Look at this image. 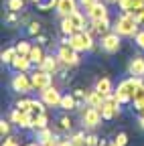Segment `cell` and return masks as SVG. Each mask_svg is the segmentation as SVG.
<instances>
[{"instance_id":"obj_48","label":"cell","mask_w":144,"mask_h":146,"mask_svg":"<svg viewBox=\"0 0 144 146\" xmlns=\"http://www.w3.org/2000/svg\"><path fill=\"white\" fill-rule=\"evenodd\" d=\"M138 124H140V128L144 130V114H140V118H138Z\"/></svg>"},{"instance_id":"obj_34","label":"cell","mask_w":144,"mask_h":146,"mask_svg":"<svg viewBox=\"0 0 144 146\" xmlns=\"http://www.w3.org/2000/svg\"><path fill=\"white\" fill-rule=\"evenodd\" d=\"M21 12H12V10H8V14H6V18H4V23L6 25H21V16H19Z\"/></svg>"},{"instance_id":"obj_42","label":"cell","mask_w":144,"mask_h":146,"mask_svg":"<svg viewBox=\"0 0 144 146\" xmlns=\"http://www.w3.org/2000/svg\"><path fill=\"white\" fill-rule=\"evenodd\" d=\"M59 142H61V140H59L57 136H53V138H47V140H43V142H39V144H41V146H59Z\"/></svg>"},{"instance_id":"obj_20","label":"cell","mask_w":144,"mask_h":146,"mask_svg":"<svg viewBox=\"0 0 144 146\" xmlns=\"http://www.w3.org/2000/svg\"><path fill=\"white\" fill-rule=\"evenodd\" d=\"M67 18L71 21V25H73V29H75V31H87V25H85V16H83L79 10L71 12Z\"/></svg>"},{"instance_id":"obj_8","label":"cell","mask_w":144,"mask_h":146,"mask_svg":"<svg viewBox=\"0 0 144 146\" xmlns=\"http://www.w3.org/2000/svg\"><path fill=\"white\" fill-rule=\"evenodd\" d=\"M100 47H102V51L114 55V53H118V51H120V47H122V36H120L118 33H108V35H104V36H102Z\"/></svg>"},{"instance_id":"obj_29","label":"cell","mask_w":144,"mask_h":146,"mask_svg":"<svg viewBox=\"0 0 144 146\" xmlns=\"http://www.w3.org/2000/svg\"><path fill=\"white\" fill-rule=\"evenodd\" d=\"M57 2H59V0H41V2L37 4V10L49 12V10H53V8H57Z\"/></svg>"},{"instance_id":"obj_24","label":"cell","mask_w":144,"mask_h":146,"mask_svg":"<svg viewBox=\"0 0 144 146\" xmlns=\"http://www.w3.org/2000/svg\"><path fill=\"white\" fill-rule=\"evenodd\" d=\"M49 128V116L47 114H41V116H35L33 118V130L39 132V130H45Z\"/></svg>"},{"instance_id":"obj_31","label":"cell","mask_w":144,"mask_h":146,"mask_svg":"<svg viewBox=\"0 0 144 146\" xmlns=\"http://www.w3.org/2000/svg\"><path fill=\"white\" fill-rule=\"evenodd\" d=\"M85 136H87V134L79 130V132H73V134H71V136H69V140L73 142L75 146H85Z\"/></svg>"},{"instance_id":"obj_35","label":"cell","mask_w":144,"mask_h":146,"mask_svg":"<svg viewBox=\"0 0 144 146\" xmlns=\"http://www.w3.org/2000/svg\"><path fill=\"white\" fill-rule=\"evenodd\" d=\"M8 10H12V12H21L23 8H25V0H8Z\"/></svg>"},{"instance_id":"obj_38","label":"cell","mask_w":144,"mask_h":146,"mask_svg":"<svg viewBox=\"0 0 144 146\" xmlns=\"http://www.w3.org/2000/svg\"><path fill=\"white\" fill-rule=\"evenodd\" d=\"M53 136H55V134H53V130H49V128L37 132V140H39V142H43V140H47V138H53Z\"/></svg>"},{"instance_id":"obj_16","label":"cell","mask_w":144,"mask_h":146,"mask_svg":"<svg viewBox=\"0 0 144 146\" xmlns=\"http://www.w3.org/2000/svg\"><path fill=\"white\" fill-rule=\"evenodd\" d=\"M57 14L63 18V16H69L71 12L77 10V0H59L57 2Z\"/></svg>"},{"instance_id":"obj_41","label":"cell","mask_w":144,"mask_h":146,"mask_svg":"<svg viewBox=\"0 0 144 146\" xmlns=\"http://www.w3.org/2000/svg\"><path fill=\"white\" fill-rule=\"evenodd\" d=\"M73 96H75V100H77L79 104H81V102L85 104V98H87V94H85L83 89H79V87H77V89H73Z\"/></svg>"},{"instance_id":"obj_21","label":"cell","mask_w":144,"mask_h":146,"mask_svg":"<svg viewBox=\"0 0 144 146\" xmlns=\"http://www.w3.org/2000/svg\"><path fill=\"white\" fill-rule=\"evenodd\" d=\"M94 89H98V91H100V94H104L106 98L114 94V87H112V81H110V77H100Z\"/></svg>"},{"instance_id":"obj_18","label":"cell","mask_w":144,"mask_h":146,"mask_svg":"<svg viewBox=\"0 0 144 146\" xmlns=\"http://www.w3.org/2000/svg\"><path fill=\"white\" fill-rule=\"evenodd\" d=\"M104 102H106V96L104 94H100L98 89H92V91H87V98H85V104L87 106H92V108H102L104 106Z\"/></svg>"},{"instance_id":"obj_7","label":"cell","mask_w":144,"mask_h":146,"mask_svg":"<svg viewBox=\"0 0 144 146\" xmlns=\"http://www.w3.org/2000/svg\"><path fill=\"white\" fill-rule=\"evenodd\" d=\"M31 79H33V89H37V91H43L49 85H53V75L47 73L45 69H41V67H37L31 73Z\"/></svg>"},{"instance_id":"obj_30","label":"cell","mask_w":144,"mask_h":146,"mask_svg":"<svg viewBox=\"0 0 144 146\" xmlns=\"http://www.w3.org/2000/svg\"><path fill=\"white\" fill-rule=\"evenodd\" d=\"M41 29H43V27H41L39 21H31V23L27 25V33H29L31 36H39V35H41Z\"/></svg>"},{"instance_id":"obj_19","label":"cell","mask_w":144,"mask_h":146,"mask_svg":"<svg viewBox=\"0 0 144 146\" xmlns=\"http://www.w3.org/2000/svg\"><path fill=\"white\" fill-rule=\"evenodd\" d=\"M29 59L33 61V65H41L43 63V59H45V49H43V45H33V49H31V53H29Z\"/></svg>"},{"instance_id":"obj_13","label":"cell","mask_w":144,"mask_h":146,"mask_svg":"<svg viewBox=\"0 0 144 146\" xmlns=\"http://www.w3.org/2000/svg\"><path fill=\"white\" fill-rule=\"evenodd\" d=\"M128 73H130L132 77L144 79V57H142V55H136V57L130 59V63H128Z\"/></svg>"},{"instance_id":"obj_3","label":"cell","mask_w":144,"mask_h":146,"mask_svg":"<svg viewBox=\"0 0 144 146\" xmlns=\"http://www.w3.org/2000/svg\"><path fill=\"white\" fill-rule=\"evenodd\" d=\"M69 45L73 47L75 51L79 53H85V51H94L96 49V43H94V35L89 31H77L69 36Z\"/></svg>"},{"instance_id":"obj_2","label":"cell","mask_w":144,"mask_h":146,"mask_svg":"<svg viewBox=\"0 0 144 146\" xmlns=\"http://www.w3.org/2000/svg\"><path fill=\"white\" fill-rule=\"evenodd\" d=\"M144 81L140 79V77H128V79H124V81H120L118 83V89H114V94H116V98L122 102V104H128V102H132L134 100V94L138 91V87L142 85Z\"/></svg>"},{"instance_id":"obj_52","label":"cell","mask_w":144,"mask_h":146,"mask_svg":"<svg viewBox=\"0 0 144 146\" xmlns=\"http://www.w3.org/2000/svg\"><path fill=\"white\" fill-rule=\"evenodd\" d=\"M140 114H144V108H142V112H140Z\"/></svg>"},{"instance_id":"obj_32","label":"cell","mask_w":144,"mask_h":146,"mask_svg":"<svg viewBox=\"0 0 144 146\" xmlns=\"http://www.w3.org/2000/svg\"><path fill=\"white\" fill-rule=\"evenodd\" d=\"M14 47H16V51H19V55H27V57H29V53H31V49H33V45H31L29 41H19Z\"/></svg>"},{"instance_id":"obj_17","label":"cell","mask_w":144,"mask_h":146,"mask_svg":"<svg viewBox=\"0 0 144 146\" xmlns=\"http://www.w3.org/2000/svg\"><path fill=\"white\" fill-rule=\"evenodd\" d=\"M10 67H12L16 73H23V71H29V69L33 67V61L27 57V55H16L14 61L10 63Z\"/></svg>"},{"instance_id":"obj_15","label":"cell","mask_w":144,"mask_h":146,"mask_svg":"<svg viewBox=\"0 0 144 146\" xmlns=\"http://www.w3.org/2000/svg\"><path fill=\"white\" fill-rule=\"evenodd\" d=\"M59 65H61V61H59V57L55 55H45V59H43V63L39 65L41 69H45L47 73H51V75H55V73H59Z\"/></svg>"},{"instance_id":"obj_10","label":"cell","mask_w":144,"mask_h":146,"mask_svg":"<svg viewBox=\"0 0 144 146\" xmlns=\"http://www.w3.org/2000/svg\"><path fill=\"white\" fill-rule=\"evenodd\" d=\"M10 122L16 124L19 128H23V130H33V116L29 112H21V110H12L10 112Z\"/></svg>"},{"instance_id":"obj_14","label":"cell","mask_w":144,"mask_h":146,"mask_svg":"<svg viewBox=\"0 0 144 146\" xmlns=\"http://www.w3.org/2000/svg\"><path fill=\"white\" fill-rule=\"evenodd\" d=\"M110 29H112L110 18H102V21H92V25H89L87 31L92 33V35H100V36H104V35L110 33Z\"/></svg>"},{"instance_id":"obj_6","label":"cell","mask_w":144,"mask_h":146,"mask_svg":"<svg viewBox=\"0 0 144 146\" xmlns=\"http://www.w3.org/2000/svg\"><path fill=\"white\" fill-rule=\"evenodd\" d=\"M120 106H122V102L116 98V94L108 96V98H106V102H104V106L100 108L102 118H104V120H114V118H116V114H120Z\"/></svg>"},{"instance_id":"obj_39","label":"cell","mask_w":144,"mask_h":146,"mask_svg":"<svg viewBox=\"0 0 144 146\" xmlns=\"http://www.w3.org/2000/svg\"><path fill=\"white\" fill-rule=\"evenodd\" d=\"M114 142H116V146H126V144H128V134H126V132H120V134H116Z\"/></svg>"},{"instance_id":"obj_22","label":"cell","mask_w":144,"mask_h":146,"mask_svg":"<svg viewBox=\"0 0 144 146\" xmlns=\"http://www.w3.org/2000/svg\"><path fill=\"white\" fill-rule=\"evenodd\" d=\"M79 106V102L75 100V96L73 94H65L63 98H61V110H65V112H73V110Z\"/></svg>"},{"instance_id":"obj_44","label":"cell","mask_w":144,"mask_h":146,"mask_svg":"<svg viewBox=\"0 0 144 146\" xmlns=\"http://www.w3.org/2000/svg\"><path fill=\"white\" fill-rule=\"evenodd\" d=\"M2 146H19V142H16V138H14V136H6V138H4V142H2Z\"/></svg>"},{"instance_id":"obj_27","label":"cell","mask_w":144,"mask_h":146,"mask_svg":"<svg viewBox=\"0 0 144 146\" xmlns=\"http://www.w3.org/2000/svg\"><path fill=\"white\" fill-rule=\"evenodd\" d=\"M19 55V51H16V47H8V49H4L2 53H0V59H2V63H6V65H10L12 61H14V57Z\"/></svg>"},{"instance_id":"obj_28","label":"cell","mask_w":144,"mask_h":146,"mask_svg":"<svg viewBox=\"0 0 144 146\" xmlns=\"http://www.w3.org/2000/svg\"><path fill=\"white\" fill-rule=\"evenodd\" d=\"M73 33H77L75 29H73V25H71V21L67 16H63L61 18V35H67V36H71Z\"/></svg>"},{"instance_id":"obj_50","label":"cell","mask_w":144,"mask_h":146,"mask_svg":"<svg viewBox=\"0 0 144 146\" xmlns=\"http://www.w3.org/2000/svg\"><path fill=\"white\" fill-rule=\"evenodd\" d=\"M27 146H41V144H39V142H37V144H35V142H31V144H27Z\"/></svg>"},{"instance_id":"obj_5","label":"cell","mask_w":144,"mask_h":146,"mask_svg":"<svg viewBox=\"0 0 144 146\" xmlns=\"http://www.w3.org/2000/svg\"><path fill=\"white\" fill-rule=\"evenodd\" d=\"M10 87H12V91H16V94H29L33 89V79L29 75V71L16 73L12 77V81H10Z\"/></svg>"},{"instance_id":"obj_37","label":"cell","mask_w":144,"mask_h":146,"mask_svg":"<svg viewBox=\"0 0 144 146\" xmlns=\"http://www.w3.org/2000/svg\"><path fill=\"white\" fill-rule=\"evenodd\" d=\"M0 134H2V138L4 136H10V122L8 120H0Z\"/></svg>"},{"instance_id":"obj_51","label":"cell","mask_w":144,"mask_h":146,"mask_svg":"<svg viewBox=\"0 0 144 146\" xmlns=\"http://www.w3.org/2000/svg\"><path fill=\"white\" fill-rule=\"evenodd\" d=\"M33 2H35V4H39V2H41V0H33Z\"/></svg>"},{"instance_id":"obj_46","label":"cell","mask_w":144,"mask_h":146,"mask_svg":"<svg viewBox=\"0 0 144 146\" xmlns=\"http://www.w3.org/2000/svg\"><path fill=\"white\" fill-rule=\"evenodd\" d=\"M96 2H98V0H79V4H81V6H83L85 10H87V8H92V6H94Z\"/></svg>"},{"instance_id":"obj_4","label":"cell","mask_w":144,"mask_h":146,"mask_svg":"<svg viewBox=\"0 0 144 146\" xmlns=\"http://www.w3.org/2000/svg\"><path fill=\"white\" fill-rule=\"evenodd\" d=\"M57 57L63 67H75L79 65V51H75L71 45H61L57 51Z\"/></svg>"},{"instance_id":"obj_40","label":"cell","mask_w":144,"mask_h":146,"mask_svg":"<svg viewBox=\"0 0 144 146\" xmlns=\"http://www.w3.org/2000/svg\"><path fill=\"white\" fill-rule=\"evenodd\" d=\"M14 108L21 110V112H29V110H31V100H21V102H16Z\"/></svg>"},{"instance_id":"obj_33","label":"cell","mask_w":144,"mask_h":146,"mask_svg":"<svg viewBox=\"0 0 144 146\" xmlns=\"http://www.w3.org/2000/svg\"><path fill=\"white\" fill-rule=\"evenodd\" d=\"M134 2L136 0H118V6L122 12H132L134 10Z\"/></svg>"},{"instance_id":"obj_45","label":"cell","mask_w":144,"mask_h":146,"mask_svg":"<svg viewBox=\"0 0 144 146\" xmlns=\"http://www.w3.org/2000/svg\"><path fill=\"white\" fill-rule=\"evenodd\" d=\"M134 16H136V21H138V25H144V8L136 10V12H134Z\"/></svg>"},{"instance_id":"obj_36","label":"cell","mask_w":144,"mask_h":146,"mask_svg":"<svg viewBox=\"0 0 144 146\" xmlns=\"http://www.w3.org/2000/svg\"><path fill=\"white\" fill-rule=\"evenodd\" d=\"M102 144V138L98 134H87L85 136V146H100Z\"/></svg>"},{"instance_id":"obj_9","label":"cell","mask_w":144,"mask_h":146,"mask_svg":"<svg viewBox=\"0 0 144 146\" xmlns=\"http://www.w3.org/2000/svg\"><path fill=\"white\" fill-rule=\"evenodd\" d=\"M102 120H104V118H102V112H100L98 108H92V106H87V108L83 110V114H81V122H83L85 128H89V130L98 128Z\"/></svg>"},{"instance_id":"obj_47","label":"cell","mask_w":144,"mask_h":146,"mask_svg":"<svg viewBox=\"0 0 144 146\" xmlns=\"http://www.w3.org/2000/svg\"><path fill=\"white\" fill-rule=\"evenodd\" d=\"M47 41H49V39H47L45 35H39V36H37V43H39V45H47Z\"/></svg>"},{"instance_id":"obj_12","label":"cell","mask_w":144,"mask_h":146,"mask_svg":"<svg viewBox=\"0 0 144 146\" xmlns=\"http://www.w3.org/2000/svg\"><path fill=\"white\" fill-rule=\"evenodd\" d=\"M108 2H102V0H98V2L87 8V18L89 21H102V18H108Z\"/></svg>"},{"instance_id":"obj_49","label":"cell","mask_w":144,"mask_h":146,"mask_svg":"<svg viewBox=\"0 0 144 146\" xmlns=\"http://www.w3.org/2000/svg\"><path fill=\"white\" fill-rule=\"evenodd\" d=\"M104 2H108V4H118V0H104Z\"/></svg>"},{"instance_id":"obj_1","label":"cell","mask_w":144,"mask_h":146,"mask_svg":"<svg viewBox=\"0 0 144 146\" xmlns=\"http://www.w3.org/2000/svg\"><path fill=\"white\" fill-rule=\"evenodd\" d=\"M138 21L134 12H122L116 21L112 23V29L114 33H118L120 36H136L138 35Z\"/></svg>"},{"instance_id":"obj_11","label":"cell","mask_w":144,"mask_h":146,"mask_svg":"<svg viewBox=\"0 0 144 146\" xmlns=\"http://www.w3.org/2000/svg\"><path fill=\"white\" fill-rule=\"evenodd\" d=\"M61 91L55 87V85H49L47 89H43L41 91V100L49 106V108H59L61 106Z\"/></svg>"},{"instance_id":"obj_43","label":"cell","mask_w":144,"mask_h":146,"mask_svg":"<svg viewBox=\"0 0 144 146\" xmlns=\"http://www.w3.org/2000/svg\"><path fill=\"white\" fill-rule=\"evenodd\" d=\"M134 43H136V45L144 51V31H138V35L134 36Z\"/></svg>"},{"instance_id":"obj_25","label":"cell","mask_w":144,"mask_h":146,"mask_svg":"<svg viewBox=\"0 0 144 146\" xmlns=\"http://www.w3.org/2000/svg\"><path fill=\"white\" fill-rule=\"evenodd\" d=\"M71 128H73V120L69 116H61L57 120V132H71Z\"/></svg>"},{"instance_id":"obj_23","label":"cell","mask_w":144,"mask_h":146,"mask_svg":"<svg viewBox=\"0 0 144 146\" xmlns=\"http://www.w3.org/2000/svg\"><path fill=\"white\" fill-rule=\"evenodd\" d=\"M47 104L43 100H31V110H29V114L35 118V116H41V114H47Z\"/></svg>"},{"instance_id":"obj_26","label":"cell","mask_w":144,"mask_h":146,"mask_svg":"<svg viewBox=\"0 0 144 146\" xmlns=\"http://www.w3.org/2000/svg\"><path fill=\"white\" fill-rule=\"evenodd\" d=\"M134 110H136V112H142V108H144V83L138 87V91H136V94H134Z\"/></svg>"}]
</instances>
